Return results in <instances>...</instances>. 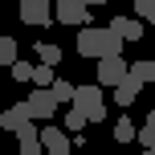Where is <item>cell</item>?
<instances>
[{
  "label": "cell",
  "mask_w": 155,
  "mask_h": 155,
  "mask_svg": "<svg viewBox=\"0 0 155 155\" xmlns=\"http://www.w3.org/2000/svg\"><path fill=\"white\" fill-rule=\"evenodd\" d=\"M110 33H118V41H143V21L139 16H114L110 21Z\"/></svg>",
  "instance_id": "cell-8"
},
{
  "label": "cell",
  "mask_w": 155,
  "mask_h": 155,
  "mask_svg": "<svg viewBox=\"0 0 155 155\" xmlns=\"http://www.w3.org/2000/svg\"><path fill=\"white\" fill-rule=\"evenodd\" d=\"M127 78H131V65L123 61V57H106V61H98V86H123Z\"/></svg>",
  "instance_id": "cell-5"
},
{
  "label": "cell",
  "mask_w": 155,
  "mask_h": 155,
  "mask_svg": "<svg viewBox=\"0 0 155 155\" xmlns=\"http://www.w3.org/2000/svg\"><path fill=\"white\" fill-rule=\"evenodd\" d=\"M0 65H16V41L0 37Z\"/></svg>",
  "instance_id": "cell-17"
},
{
  "label": "cell",
  "mask_w": 155,
  "mask_h": 155,
  "mask_svg": "<svg viewBox=\"0 0 155 155\" xmlns=\"http://www.w3.org/2000/svg\"><path fill=\"white\" fill-rule=\"evenodd\" d=\"M74 90H78V86H70V82H65V78H57V82L49 86V94H53V98H57V106H65V102H70V106H74Z\"/></svg>",
  "instance_id": "cell-13"
},
{
  "label": "cell",
  "mask_w": 155,
  "mask_h": 155,
  "mask_svg": "<svg viewBox=\"0 0 155 155\" xmlns=\"http://www.w3.org/2000/svg\"><path fill=\"white\" fill-rule=\"evenodd\" d=\"M57 70H53V65H37V74H33V86H37V90H49V86H53L57 82V78H53Z\"/></svg>",
  "instance_id": "cell-15"
},
{
  "label": "cell",
  "mask_w": 155,
  "mask_h": 155,
  "mask_svg": "<svg viewBox=\"0 0 155 155\" xmlns=\"http://www.w3.org/2000/svg\"><path fill=\"white\" fill-rule=\"evenodd\" d=\"M65 127H70V131H82V127H86V114H82V110H65Z\"/></svg>",
  "instance_id": "cell-20"
},
{
  "label": "cell",
  "mask_w": 155,
  "mask_h": 155,
  "mask_svg": "<svg viewBox=\"0 0 155 155\" xmlns=\"http://www.w3.org/2000/svg\"><path fill=\"white\" fill-rule=\"evenodd\" d=\"M143 155H155V151H143Z\"/></svg>",
  "instance_id": "cell-22"
},
{
  "label": "cell",
  "mask_w": 155,
  "mask_h": 155,
  "mask_svg": "<svg viewBox=\"0 0 155 155\" xmlns=\"http://www.w3.org/2000/svg\"><path fill=\"white\" fill-rule=\"evenodd\" d=\"M41 147H45V155H70L74 151V139L61 135L57 127H45V131H41Z\"/></svg>",
  "instance_id": "cell-7"
},
{
  "label": "cell",
  "mask_w": 155,
  "mask_h": 155,
  "mask_svg": "<svg viewBox=\"0 0 155 155\" xmlns=\"http://www.w3.org/2000/svg\"><path fill=\"white\" fill-rule=\"evenodd\" d=\"M25 110H29L33 123H49V118H53V110H57V98H53L49 90H33L29 98H25Z\"/></svg>",
  "instance_id": "cell-3"
},
{
  "label": "cell",
  "mask_w": 155,
  "mask_h": 155,
  "mask_svg": "<svg viewBox=\"0 0 155 155\" xmlns=\"http://www.w3.org/2000/svg\"><path fill=\"white\" fill-rule=\"evenodd\" d=\"M53 21H61V25H86L90 21V4H86V0H57L53 4Z\"/></svg>",
  "instance_id": "cell-4"
},
{
  "label": "cell",
  "mask_w": 155,
  "mask_h": 155,
  "mask_svg": "<svg viewBox=\"0 0 155 155\" xmlns=\"http://www.w3.org/2000/svg\"><path fill=\"white\" fill-rule=\"evenodd\" d=\"M131 74L139 78L143 86H151V82H155V61H135V65H131Z\"/></svg>",
  "instance_id": "cell-16"
},
{
  "label": "cell",
  "mask_w": 155,
  "mask_h": 155,
  "mask_svg": "<svg viewBox=\"0 0 155 155\" xmlns=\"http://www.w3.org/2000/svg\"><path fill=\"white\" fill-rule=\"evenodd\" d=\"M78 53L82 57H98V61H106V57H123V41H118V33L106 29H82L78 33Z\"/></svg>",
  "instance_id": "cell-1"
},
{
  "label": "cell",
  "mask_w": 155,
  "mask_h": 155,
  "mask_svg": "<svg viewBox=\"0 0 155 155\" xmlns=\"http://www.w3.org/2000/svg\"><path fill=\"white\" fill-rule=\"evenodd\" d=\"M86 4H106V0H86Z\"/></svg>",
  "instance_id": "cell-21"
},
{
  "label": "cell",
  "mask_w": 155,
  "mask_h": 155,
  "mask_svg": "<svg viewBox=\"0 0 155 155\" xmlns=\"http://www.w3.org/2000/svg\"><path fill=\"white\" fill-rule=\"evenodd\" d=\"M33 74H37V65H29V61H16L12 65V78H16V82H33Z\"/></svg>",
  "instance_id": "cell-19"
},
{
  "label": "cell",
  "mask_w": 155,
  "mask_h": 155,
  "mask_svg": "<svg viewBox=\"0 0 155 155\" xmlns=\"http://www.w3.org/2000/svg\"><path fill=\"white\" fill-rule=\"evenodd\" d=\"M37 57H41V65H57V61H61V45L41 41V45H37Z\"/></svg>",
  "instance_id": "cell-14"
},
{
  "label": "cell",
  "mask_w": 155,
  "mask_h": 155,
  "mask_svg": "<svg viewBox=\"0 0 155 155\" xmlns=\"http://www.w3.org/2000/svg\"><path fill=\"white\" fill-rule=\"evenodd\" d=\"M139 94H143V82H139V78L131 74V78H127V82H123V86L114 90V102H118V106H131V102L139 98Z\"/></svg>",
  "instance_id": "cell-11"
},
{
  "label": "cell",
  "mask_w": 155,
  "mask_h": 155,
  "mask_svg": "<svg viewBox=\"0 0 155 155\" xmlns=\"http://www.w3.org/2000/svg\"><path fill=\"white\" fill-rule=\"evenodd\" d=\"M33 118H29V110H25V102H16V106H8L4 114H0V127L4 131H25Z\"/></svg>",
  "instance_id": "cell-9"
},
{
  "label": "cell",
  "mask_w": 155,
  "mask_h": 155,
  "mask_svg": "<svg viewBox=\"0 0 155 155\" xmlns=\"http://www.w3.org/2000/svg\"><path fill=\"white\" fill-rule=\"evenodd\" d=\"M135 16H139L143 25L155 21V0H135Z\"/></svg>",
  "instance_id": "cell-18"
},
{
  "label": "cell",
  "mask_w": 155,
  "mask_h": 155,
  "mask_svg": "<svg viewBox=\"0 0 155 155\" xmlns=\"http://www.w3.org/2000/svg\"><path fill=\"white\" fill-rule=\"evenodd\" d=\"M21 21H25V25H37V29H41V25H49V21H53V8H49L45 0H21Z\"/></svg>",
  "instance_id": "cell-6"
},
{
  "label": "cell",
  "mask_w": 155,
  "mask_h": 155,
  "mask_svg": "<svg viewBox=\"0 0 155 155\" xmlns=\"http://www.w3.org/2000/svg\"><path fill=\"white\" fill-rule=\"evenodd\" d=\"M16 139H21V143H16V147H21V155H45V147H41V131H37V127H25V131H16Z\"/></svg>",
  "instance_id": "cell-10"
},
{
  "label": "cell",
  "mask_w": 155,
  "mask_h": 155,
  "mask_svg": "<svg viewBox=\"0 0 155 155\" xmlns=\"http://www.w3.org/2000/svg\"><path fill=\"white\" fill-rule=\"evenodd\" d=\"M74 110H82L86 114V123H102V118H106V98H102V90L98 86H78L74 90Z\"/></svg>",
  "instance_id": "cell-2"
},
{
  "label": "cell",
  "mask_w": 155,
  "mask_h": 155,
  "mask_svg": "<svg viewBox=\"0 0 155 155\" xmlns=\"http://www.w3.org/2000/svg\"><path fill=\"white\" fill-rule=\"evenodd\" d=\"M114 139L123 143V147H127V143H139V127H135L131 118L123 114V118H118V123H114Z\"/></svg>",
  "instance_id": "cell-12"
},
{
  "label": "cell",
  "mask_w": 155,
  "mask_h": 155,
  "mask_svg": "<svg viewBox=\"0 0 155 155\" xmlns=\"http://www.w3.org/2000/svg\"><path fill=\"white\" fill-rule=\"evenodd\" d=\"M45 4H49V0H45Z\"/></svg>",
  "instance_id": "cell-23"
}]
</instances>
